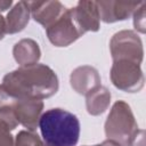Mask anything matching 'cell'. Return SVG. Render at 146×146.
Instances as JSON below:
<instances>
[{"label": "cell", "mask_w": 146, "mask_h": 146, "mask_svg": "<svg viewBox=\"0 0 146 146\" xmlns=\"http://www.w3.org/2000/svg\"><path fill=\"white\" fill-rule=\"evenodd\" d=\"M14 146H48L34 131L22 130L15 137Z\"/></svg>", "instance_id": "cell-15"}, {"label": "cell", "mask_w": 146, "mask_h": 146, "mask_svg": "<svg viewBox=\"0 0 146 146\" xmlns=\"http://www.w3.org/2000/svg\"><path fill=\"white\" fill-rule=\"evenodd\" d=\"M73 18L84 34L86 32H97L100 27V18L96 1H79L71 8Z\"/></svg>", "instance_id": "cell-9"}, {"label": "cell", "mask_w": 146, "mask_h": 146, "mask_svg": "<svg viewBox=\"0 0 146 146\" xmlns=\"http://www.w3.org/2000/svg\"><path fill=\"white\" fill-rule=\"evenodd\" d=\"M31 17V11L29 7V1H18L6 16V32L9 34H15L25 29L29 24Z\"/></svg>", "instance_id": "cell-13"}, {"label": "cell", "mask_w": 146, "mask_h": 146, "mask_svg": "<svg viewBox=\"0 0 146 146\" xmlns=\"http://www.w3.org/2000/svg\"><path fill=\"white\" fill-rule=\"evenodd\" d=\"M0 106L6 108L16 122L30 131H35L43 110V102L11 98L0 92Z\"/></svg>", "instance_id": "cell-4"}, {"label": "cell", "mask_w": 146, "mask_h": 146, "mask_svg": "<svg viewBox=\"0 0 146 146\" xmlns=\"http://www.w3.org/2000/svg\"><path fill=\"white\" fill-rule=\"evenodd\" d=\"M143 1H96L99 18L104 23H115L129 18Z\"/></svg>", "instance_id": "cell-8"}, {"label": "cell", "mask_w": 146, "mask_h": 146, "mask_svg": "<svg viewBox=\"0 0 146 146\" xmlns=\"http://www.w3.org/2000/svg\"><path fill=\"white\" fill-rule=\"evenodd\" d=\"M46 33L55 47H67L83 35L73 18L71 8H67L51 26L46 29Z\"/></svg>", "instance_id": "cell-7"}, {"label": "cell", "mask_w": 146, "mask_h": 146, "mask_svg": "<svg viewBox=\"0 0 146 146\" xmlns=\"http://www.w3.org/2000/svg\"><path fill=\"white\" fill-rule=\"evenodd\" d=\"M6 19L5 17L0 14V40L3 39V36L6 35Z\"/></svg>", "instance_id": "cell-19"}, {"label": "cell", "mask_w": 146, "mask_h": 146, "mask_svg": "<svg viewBox=\"0 0 146 146\" xmlns=\"http://www.w3.org/2000/svg\"><path fill=\"white\" fill-rule=\"evenodd\" d=\"M48 146H75L80 137V121L67 110L55 107L41 114L39 127Z\"/></svg>", "instance_id": "cell-2"}, {"label": "cell", "mask_w": 146, "mask_h": 146, "mask_svg": "<svg viewBox=\"0 0 146 146\" xmlns=\"http://www.w3.org/2000/svg\"><path fill=\"white\" fill-rule=\"evenodd\" d=\"M13 56L19 66L36 64L41 57V50L38 42L33 39H21L14 44Z\"/></svg>", "instance_id": "cell-12"}, {"label": "cell", "mask_w": 146, "mask_h": 146, "mask_svg": "<svg viewBox=\"0 0 146 146\" xmlns=\"http://www.w3.org/2000/svg\"><path fill=\"white\" fill-rule=\"evenodd\" d=\"M145 10H146V2L143 1L141 5L136 9L133 13V27L139 33L146 32V23H145Z\"/></svg>", "instance_id": "cell-16"}, {"label": "cell", "mask_w": 146, "mask_h": 146, "mask_svg": "<svg viewBox=\"0 0 146 146\" xmlns=\"http://www.w3.org/2000/svg\"><path fill=\"white\" fill-rule=\"evenodd\" d=\"M84 146H89V145H84ZM91 146H120V145L116 144V143L113 141V140L106 139L105 141H103V143H100V144H96V145H91Z\"/></svg>", "instance_id": "cell-21"}, {"label": "cell", "mask_w": 146, "mask_h": 146, "mask_svg": "<svg viewBox=\"0 0 146 146\" xmlns=\"http://www.w3.org/2000/svg\"><path fill=\"white\" fill-rule=\"evenodd\" d=\"M11 131L13 130L0 119V146H14L15 139Z\"/></svg>", "instance_id": "cell-17"}, {"label": "cell", "mask_w": 146, "mask_h": 146, "mask_svg": "<svg viewBox=\"0 0 146 146\" xmlns=\"http://www.w3.org/2000/svg\"><path fill=\"white\" fill-rule=\"evenodd\" d=\"M32 18L44 29L51 26L65 11L66 7L59 1H29Z\"/></svg>", "instance_id": "cell-10"}, {"label": "cell", "mask_w": 146, "mask_h": 146, "mask_svg": "<svg viewBox=\"0 0 146 146\" xmlns=\"http://www.w3.org/2000/svg\"><path fill=\"white\" fill-rule=\"evenodd\" d=\"M130 146H145V131L143 129H138Z\"/></svg>", "instance_id": "cell-18"}, {"label": "cell", "mask_w": 146, "mask_h": 146, "mask_svg": "<svg viewBox=\"0 0 146 146\" xmlns=\"http://www.w3.org/2000/svg\"><path fill=\"white\" fill-rule=\"evenodd\" d=\"M110 50L113 60H131L141 64L144 58L143 42L138 34L131 30L116 32L110 41Z\"/></svg>", "instance_id": "cell-6"}, {"label": "cell", "mask_w": 146, "mask_h": 146, "mask_svg": "<svg viewBox=\"0 0 146 146\" xmlns=\"http://www.w3.org/2000/svg\"><path fill=\"white\" fill-rule=\"evenodd\" d=\"M13 6V1L8 0V1H0V11H5L7 9H9Z\"/></svg>", "instance_id": "cell-20"}, {"label": "cell", "mask_w": 146, "mask_h": 146, "mask_svg": "<svg viewBox=\"0 0 146 146\" xmlns=\"http://www.w3.org/2000/svg\"><path fill=\"white\" fill-rule=\"evenodd\" d=\"M104 129L107 139L120 146H130L138 131V124L130 105L123 100L115 102L107 115Z\"/></svg>", "instance_id": "cell-3"}, {"label": "cell", "mask_w": 146, "mask_h": 146, "mask_svg": "<svg viewBox=\"0 0 146 146\" xmlns=\"http://www.w3.org/2000/svg\"><path fill=\"white\" fill-rule=\"evenodd\" d=\"M58 88L55 71L46 64L36 63L7 73L0 84V92L11 98L42 100L54 96Z\"/></svg>", "instance_id": "cell-1"}, {"label": "cell", "mask_w": 146, "mask_h": 146, "mask_svg": "<svg viewBox=\"0 0 146 146\" xmlns=\"http://www.w3.org/2000/svg\"><path fill=\"white\" fill-rule=\"evenodd\" d=\"M111 98L112 95L110 90L100 84L99 87L95 88L94 90H91L86 95L87 112L94 116L105 113L111 104Z\"/></svg>", "instance_id": "cell-14"}, {"label": "cell", "mask_w": 146, "mask_h": 146, "mask_svg": "<svg viewBox=\"0 0 146 146\" xmlns=\"http://www.w3.org/2000/svg\"><path fill=\"white\" fill-rule=\"evenodd\" d=\"M110 78L115 88L125 92H138L145 83L140 64L124 59L113 60Z\"/></svg>", "instance_id": "cell-5"}, {"label": "cell", "mask_w": 146, "mask_h": 146, "mask_svg": "<svg viewBox=\"0 0 146 146\" xmlns=\"http://www.w3.org/2000/svg\"><path fill=\"white\" fill-rule=\"evenodd\" d=\"M70 84L74 91L86 96L100 86V75L98 71L90 65L78 66L70 75Z\"/></svg>", "instance_id": "cell-11"}]
</instances>
